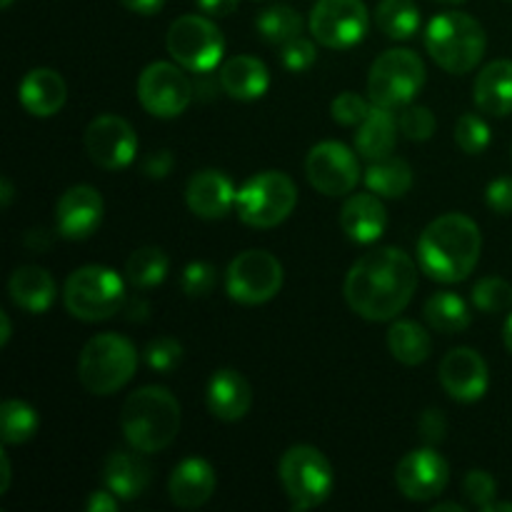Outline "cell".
<instances>
[{
	"label": "cell",
	"instance_id": "cell-1",
	"mask_svg": "<svg viewBox=\"0 0 512 512\" xmlns=\"http://www.w3.org/2000/svg\"><path fill=\"white\" fill-rule=\"evenodd\" d=\"M418 288V265L405 250L378 248L365 253L345 278L350 310L370 323H385L403 313Z\"/></svg>",
	"mask_w": 512,
	"mask_h": 512
},
{
	"label": "cell",
	"instance_id": "cell-2",
	"mask_svg": "<svg viewBox=\"0 0 512 512\" xmlns=\"http://www.w3.org/2000/svg\"><path fill=\"white\" fill-rule=\"evenodd\" d=\"M483 235L473 218L448 213L435 218L418 240L420 270L438 283H460L475 270Z\"/></svg>",
	"mask_w": 512,
	"mask_h": 512
},
{
	"label": "cell",
	"instance_id": "cell-3",
	"mask_svg": "<svg viewBox=\"0 0 512 512\" xmlns=\"http://www.w3.org/2000/svg\"><path fill=\"white\" fill-rule=\"evenodd\" d=\"M183 413L180 403L168 388L145 385L125 398L120 410V430L125 440L138 453H158L165 450L180 433Z\"/></svg>",
	"mask_w": 512,
	"mask_h": 512
},
{
	"label": "cell",
	"instance_id": "cell-4",
	"mask_svg": "<svg viewBox=\"0 0 512 512\" xmlns=\"http://www.w3.org/2000/svg\"><path fill=\"white\" fill-rule=\"evenodd\" d=\"M485 45L488 40H485L483 25L458 10L435 15L425 28V48L430 58L453 75L478 68L485 55Z\"/></svg>",
	"mask_w": 512,
	"mask_h": 512
},
{
	"label": "cell",
	"instance_id": "cell-5",
	"mask_svg": "<svg viewBox=\"0 0 512 512\" xmlns=\"http://www.w3.org/2000/svg\"><path fill=\"white\" fill-rule=\"evenodd\" d=\"M138 350L118 333H100L80 350L78 380L88 393L113 395L133 380Z\"/></svg>",
	"mask_w": 512,
	"mask_h": 512
},
{
	"label": "cell",
	"instance_id": "cell-6",
	"mask_svg": "<svg viewBox=\"0 0 512 512\" xmlns=\"http://www.w3.org/2000/svg\"><path fill=\"white\" fill-rule=\"evenodd\" d=\"M63 303L73 318L100 323L120 313L125 303V280L105 265H83L63 285Z\"/></svg>",
	"mask_w": 512,
	"mask_h": 512
},
{
	"label": "cell",
	"instance_id": "cell-7",
	"mask_svg": "<svg viewBox=\"0 0 512 512\" xmlns=\"http://www.w3.org/2000/svg\"><path fill=\"white\" fill-rule=\"evenodd\" d=\"M278 478L295 512L318 508L335 488L333 465L313 445H293L285 450L278 465Z\"/></svg>",
	"mask_w": 512,
	"mask_h": 512
},
{
	"label": "cell",
	"instance_id": "cell-8",
	"mask_svg": "<svg viewBox=\"0 0 512 512\" xmlns=\"http://www.w3.org/2000/svg\"><path fill=\"white\" fill-rule=\"evenodd\" d=\"M298 205V188L280 170H263L245 180L235 198V213L248 228L268 230L288 220Z\"/></svg>",
	"mask_w": 512,
	"mask_h": 512
},
{
	"label": "cell",
	"instance_id": "cell-9",
	"mask_svg": "<svg viewBox=\"0 0 512 512\" xmlns=\"http://www.w3.org/2000/svg\"><path fill=\"white\" fill-rule=\"evenodd\" d=\"M425 85V63L408 48H393L375 58L368 75V95L373 105L398 110L413 103Z\"/></svg>",
	"mask_w": 512,
	"mask_h": 512
},
{
	"label": "cell",
	"instance_id": "cell-10",
	"mask_svg": "<svg viewBox=\"0 0 512 512\" xmlns=\"http://www.w3.org/2000/svg\"><path fill=\"white\" fill-rule=\"evenodd\" d=\"M168 53L190 73H210L220 65L225 53V38L218 25L205 15H180L170 23L165 35Z\"/></svg>",
	"mask_w": 512,
	"mask_h": 512
},
{
	"label": "cell",
	"instance_id": "cell-11",
	"mask_svg": "<svg viewBox=\"0 0 512 512\" xmlns=\"http://www.w3.org/2000/svg\"><path fill=\"white\" fill-rule=\"evenodd\" d=\"M283 288V265L268 250H245L225 270V290L240 305H263Z\"/></svg>",
	"mask_w": 512,
	"mask_h": 512
},
{
	"label": "cell",
	"instance_id": "cell-12",
	"mask_svg": "<svg viewBox=\"0 0 512 512\" xmlns=\"http://www.w3.org/2000/svg\"><path fill=\"white\" fill-rule=\"evenodd\" d=\"M183 65L150 63L138 78V100L153 118H178L195 98V85L183 73Z\"/></svg>",
	"mask_w": 512,
	"mask_h": 512
},
{
	"label": "cell",
	"instance_id": "cell-13",
	"mask_svg": "<svg viewBox=\"0 0 512 512\" xmlns=\"http://www.w3.org/2000/svg\"><path fill=\"white\" fill-rule=\"evenodd\" d=\"M310 33L330 50H350L368 35L370 15L363 0H318L310 10Z\"/></svg>",
	"mask_w": 512,
	"mask_h": 512
},
{
	"label": "cell",
	"instance_id": "cell-14",
	"mask_svg": "<svg viewBox=\"0 0 512 512\" xmlns=\"http://www.w3.org/2000/svg\"><path fill=\"white\" fill-rule=\"evenodd\" d=\"M305 175L318 193L330 198L353 193L360 180L358 153L338 140H323L310 148L305 158Z\"/></svg>",
	"mask_w": 512,
	"mask_h": 512
},
{
	"label": "cell",
	"instance_id": "cell-15",
	"mask_svg": "<svg viewBox=\"0 0 512 512\" xmlns=\"http://www.w3.org/2000/svg\"><path fill=\"white\" fill-rule=\"evenodd\" d=\"M85 150L90 160L103 170L128 168L138 155V135L133 125L120 115H98L85 128Z\"/></svg>",
	"mask_w": 512,
	"mask_h": 512
},
{
	"label": "cell",
	"instance_id": "cell-16",
	"mask_svg": "<svg viewBox=\"0 0 512 512\" xmlns=\"http://www.w3.org/2000/svg\"><path fill=\"white\" fill-rule=\"evenodd\" d=\"M448 480V460L433 445L410 450L395 468V485L413 503H428V500L438 498L448 488Z\"/></svg>",
	"mask_w": 512,
	"mask_h": 512
},
{
	"label": "cell",
	"instance_id": "cell-17",
	"mask_svg": "<svg viewBox=\"0 0 512 512\" xmlns=\"http://www.w3.org/2000/svg\"><path fill=\"white\" fill-rule=\"evenodd\" d=\"M440 385L458 403H475L488 393V363L473 348H455L440 360Z\"/></svg>",
	"mask_w": 512,
	"mask_h": 512
},
{
	"label": "cell",
	"instance_id": "cell-18",
	"mask_svg": "<svg viewBox=\"0 0 512 512\" xmlns=\"http://www.w3.org/2000/svg\"><path fill=\"white\" fill-rule=\"evenodd\" d=\"M103 198L93 185H73L55 205V233L65 240H85L103 223Z\"/></svg>",
	"mask_w": 512,
	"mask_h": 512
},
{
	"label": "cell",
	"instance_id": "cell-19",
	"mask_svg": "<svg viewBox=\"0 0 512 512\" xmlns=\"http://www.w3.org/2000/svg\"><path fill=\"white\" fill-rule=\"evenodd\" d=\"M235 190L233 180L223 170H198L185 185V203L190 213L203 220H220L235 208Z\"/></svg>",
	"mask_w": 512,
	"mask_h": 512
},
{
	"label": "cell",
	"instance_id": "cell-20",
	"mask_svg": "<svg viewBox=\"0 0 512 512\" xmlns=\"http://www.w3.org/2000/svg\"><path fill=\"white\" fill-rule=\"evenodd\" d=\"M205 405L213 418L223 420V423H235L248 415L250 405H253V388L238 370H215L205 388Z\"/></svg>",
	"mask_w": 512,
	"mask_h": 512
},
{
	"label": "cell",
	"instance_id": "cell-21",
	"mask_svg": "<svg viewBox=\"0 0 512 512\" xmlns=\"http://www.w3.org/2000/svg\"><path fill=\"white\" fill-rule=\"evenodd\" d=\"M218 488V478L208 460L188 458L175 465L173 475L168 480V493L173 505L183 510H195L208 503Z\"/></svg>",
	"mask_w": 512,
	"mask_h": 512
},
{
	"label": "cell",
	"instance_id": "cell-22",
	"mask_svg": "<svg viewBox=\"0 0 512 512\" xmlns=\"http://www.w3.org/2000/svg\"><path fill=\"white\" fill-rule=\"evenodd\" d=\"M385 225H388V213L375 193L350 195L340 210V228L353 243L370 245L383 238Z\"/></svg>",
	"mask_w": 512,
	"mask_h": 512
},
{
	"label": "cell",
	"instance_id": "cell-23",
	"mask_svg": "<svg viewBox=\"0 0 512 512\" xmlns=\"http://www.w3.org/2000/svg\"><path fill=\"white\" fill-rule=\"evenodd\" d=\"M65 98H68V88L58 70L33 68L20 80L18 100L35 118H50V115L60 113Z\"/></svg>",
	"mask_w": 512,
	"mask_h": 512
},
{
	"label": "cell",
	"instance_id": "cell-24",
	"mask_svg": "<svg viewBox=\"0 0 512 512\" xmlns=\"http://www.w3.org/2000/svg\"><path fill=\"white\" fill-rule=\"evenodd\" d=\"M150 465L138 455V450L125 453V450H115L105 458L103 463V483L115 498L120 500H135L148 490Z\"/></svg>",
	"mask_w": 512,
	"mask_h": 512
},
{
	"label": "cell",
	"instance_id": "cell-25",
	"mask_svg": "<svg viewBox=\"0 0 512 512\" xmlns=\"http://www.w3.org/2000/svg\"><path fill=\"white\" fill-rule=\"evenodd\" d=\"M8 293L20 310L33 315L48 313L58 298L53 275L40 265H23L15 270L8 280Z\"/></svg>",
	"mask_w": 512,
	"mask_h": 512
},
{
	"label": "cell",
	"instance_id": "cell-26",
	"mask_svg": "<svg viewBox=\"0 0 512 512\" xmlns=\"http://www.w3.org/2000/svg\"><path fill=\"white\" fill-rule=\"evenodd\" d=\"M220 88L233 100H258L268 93L270 73L253 55H235L220 68Z\"/></svg>",
	"mask_w": 512,
	"mask_h": 512
},
{
	"label": "cell",
	"instance_id": "cell-27",
	"mask_svg": "<svg viewBox=\"0 0 512 512\" xmlns=\"http://www.w3.org/2000/svg\"><path fill=\"white\" fill-rule=\"evenodd\" d=\"M400 123L393 115V110L383 105H373L368 118L358 125L355 133V153L365 160H380L393 155L395 143H398Z\"/></svg>",
	"mask_w": 512,
	"mask_h": 512
},
{
	"label": "cell",
	"instance_id": "cell-28",
	"mask_svg": "<svg viewBox=\"0 0 512 512\" xmlns=\"http://www.w3.org/2000/svg\"><path fill=\"white\" fill-rule=\"evenodd\" d=\"M473 100L483 113H512V60H493L478 73L473 85Z\"/></svg>",
	"mask_w": 512,
	"mask_h": 512
},
{
	"label": "cell",
	"instance_id": "cell-29",
	"mask_svg": "<svg viewBox=\"0 0 512 512\" xmlns=\"http://www.w3.org/2000/svg\"><path fill=\"white\" fill-rule=\"evenodd\" d=\"M388 350L403 365H420L433 353V340L428 330L415 320H395L388 330Z\"/></svg>",
	"mask_w": 512,
	"mask_h": 512
},
{
	"label": "cell",
	"instance_id": "cell-30",
	"mask_svg": "<svg viewBox=\"0 0 512 512\" xmlns=\"http://www.w3.org/2000/svg\"><path fill=\"white\" fill-rule=\"evenodd\" d=\"M365 185L380 198H403L413 188V168L395 155L373 160L365 170Z\"/></svg>",
	"mask_w": 512,
	"mask_h": 512
},
{
	"label": "cell",
	"instance_id": "cell-31",
	"mask_svg": "<svg viewBox=\"0 0 512 512\" xmlns=\"http://www.w3.org/2000/svg\"><path fill=\"white\" fill-rule=\"evenodd\" d=\"M423 313L430 328L438 330V333L443 335L463 333V330H468L470 323H473L468 303H465L458 293H450V290L430 295Z\"/></svg>",
	"mask_w": 512,
	"mask_h": 512
},
{
	"label": "cell",
	"instance_id": "cell-32",
	"mask_svg": "<svg viewBox=\"0 0 512 512\" xmlns=\"http://www.w3.org/2000/svg\"><path fill=\"white\" fill-rule=\"evenodd\" d=\"M375 25L390 40H410L420 28V10L413 0H380Z\"/></svg>",
	"mask_w": 512,
	"mask_h": 512
},
{
	"label": "cell",
	"instance_id": "cell-33",
	"mask_svg": "<svg viewBox=\"0 0 512 512\" xmlns=\"http://www.w3.org/2000/svg\"><path fill=\"white\" fill-rule=\"evenodd\" d=\"M170 260L168 255L163 253L155 245H148V248H138L125 263V278L133 288L145 290L155 288V285L163 283L168 278Z\"/></svg>",
	"mask_w": 512,
	"mask_h": 512
},
{
	"label": "cell",
	"instance_id": "cell-34",
	"mask_svg": "<svg viewBox=\"0 0 512 512\" xmlns=\"http://www.w3.org/2000/svg\"><path fill=\"white\" fill-rule=\"evenodd\" d=\"M255 28H258V35L265 43L285 45L298 38V35H303V18L290 5H270L258 15Z\"/></svg>",
	"mask_w": 512,
	"mask_h": 512
},
{
	"label": "cell",
	"instance_id": "cell-35",
	"mask_svg": "<svg viewBox=\"0 0 512 512\" xmlns=\"http://www.w3.org/2000/svg\"><path fill=\"white\" fill-rule=\"evenodd\" d=\"M40 418L35 408H30L23 400H5L0 405V438L5 445H23L38 430Z\"/></svg>",
	"mask_w": 512,
	"mask_h": 512
},
{
	"label": "cell",
	"instance_id": "cell-36",
	"mask_svg": "<svg viewBox=\"0 0 512 512\" xmlns=\"http://www.w3.org/2000/svg\"><path fill=\"white\" fill-rule=\"evenodd\" d=\"M473 305L488 315L505 313L512 308V285L495 275L478 280L473 288Z\"/></svg>",
	"mask_w": 512,
	"mask_h": 512
},
{
	"label": "cell",
	"instance_id": "cell-37",
	"mask_svg": "<svg viewBox=\"0 0 512 512\" xmlns=\"http://www.w3.org/2000/svg\"><path fill=\"white\" fill-rule=\"evenodd\" d=\"M455 143L463 153L480 155L490 145V128L480 115L465 113L455 123Z\"/></svg>",
	"mask_w": 512,
	"mask_h": 512
},
{
	"label": "cell",
	"instance_id": "cell-38",
	"mask_svg": "<svg viewBox=\"0 0 512 512\" xmlns=\"http://www.w3.org/2000/svg\"><path fill=\"white\" fill-rule=\"evenodd\" d=\"M215 283H218V270L208 260H193L185 265L183 275H180V288L188 298H205L213 293Z\"/></svg>",
	"mask_w": 512,
	"mask_h": 512
},
{
	"label": "cell",
	"instance_id": "cell-39",
	"mask_svg": "<svg viewBox=\"0 0 512 512\" xmlns=\"http://www.w3.org/2000/svg\"><path fill=\"white\" fill-rule=\"evenodd\" d=\"M143 358L150 370L168 375L183 360V345L175 338H170V335H163V338H155L153 343H148V348L143 350Z\"/></svg>",
	"mask_w": 512,
	"mask_h": 512
},
{
	"label": "cell",
	"instance_id": "cell-40",
	"mask_svg": "<svg viewBox=\"0 0 512 512\" xmlns=\"http://www.w3.org/2000/svg\"><path fill=\"white\" fill-rule=\"evenodd\" d=\"M400 133L408 140H428L435 133V115L425 105H405V110L398 118Z\"/></svg>",
	"mask_w": 512,
	"mask_h": 512
},
{
	"label": "cell",
	"instance_id": "cell-41",
	"mask_svg": "<svg viewBox=\"0 0 512 512\" xmlns=\"http://www.w3.org/2000/svg\"><path fill=\"white\" fill-rule=\"evenodd\" d=\"M373 110V103H368V100L363 98V95L358 93H340L338 98L333 100V105H330V113H333V120L340 125H360L365 118H368V113Z\"/></svg>",
	"mask_w": 512,
	"mask_h": 512
},
{
	"label": "cell",
	"instance_id": "cell-42",
	"mask_svg": "<svg viewBox=\"0 0 512 512\" xmlns=\"http://www.w3.org/2000/svg\"><path fill=\"white\" fill-rule=\"evenodd\" d=\"M280 60H283L285 70H290V73H305V70L313 68L315 60H318V48H315L313 40L298 35V38H293L290 43L283 45Z\"/></svg>",
	"mask_w": 512,
	"mask_h": 512
},
{
	"label": "cell",
	"instance_id": "cell-43",
	"mask_svg": "<svg viewBox=\"0 0 512 512\" xmlns=\"http://www.w3.org/2000/svg\"><path fill=\"white\" fill-rule=\"evenodd\" d=\"M463 490L465 495H468L470 503L478 510H483L488 508L495 500V495H498V483H495V478L488 470H470L463 480Z\"/></svg>",
	"mask_w": 512,
	"mask_h": 512
},
{
	"label": "cell",
	"instance_id": "cell-44",
	"mask_svg": "<svg viewBox=\"0 0 512 512\" xmlns=\"http://www.w3.org/2000/svg\"><path fill=\"white\" fill-rule=\"evenodd\" d=\"M418 430L420 438L425 440L428 445H438L445 440V433H448V420H445L443 410H425L418 420Z\"/></svg>",
	"mask_w": 512,
	"mask_h": 512
},
{
	"label": "cell",
	"instance_id": "cell-45",
	"mask_svg": "<svg viewBox=\"0 0 512 512\" xmlns=\"http://www.w3.org/2000/svg\"><path fill=\"white\" fill-rule=\"evenodd\" d=\"M485 200H488L490 210H495L498 215H510L512 213V175L493 180L485 190Z\"/></svg>",
	"mask_w": 512,
	"mask_h": 512
},
{
	"label": "cell",
	"instance_id": "cell-46",
	"mask_svg": "<svg viewBox=\"0 0 512 512\" xmlns=\"http://www.w3.org/2000/svg\"><path fill=\"white\" fill-rule=\"evenodd\" d=\"M173 165H175L173 153L163 148V150H153V153L145 155L143 163H140V170H143L145 178L163 180L173 173Z\"/></svg>",
	"mask_w": 512,
	"mask_h": 512
},
{
	"label": "cell",
	"instance_id": "cell-47",
	"mask_svg": "<svg viewBox=\"0 0 512 512\" xmlns=\"http://www.w3.org/2000/svg\"><path fill=\"white\" fill-rule=\"evenodd\" d=\"M198 8L203 10L210 18H225V15L235 13L240 5V0H195Z\"/></svg>",
	"mask_w": 512,
	"mask_h": 512
},
{
	"label": "cell",
	"instance_id": "cell-48",
	"mask_svg": "<svg viewBox=\"0 0 512 512\" xmlns=\"http://www.w3.org/2000/svg\"><path fill=\"white\" fill-rule=\"evenodd\" d=\"M118 500L110 490H95L88 498V512H113L118 508Z\"/></svg>",
	"mask_w": 512,
	"mask_h": 512
},
{
	"label": "cell",
	"instance_id": "cell-49",
	"mask_svg": "<svg viewBox=\"0 0 512 512\" xmlns=\"http://www.w3.org/2000/svg\"><path fill=\"white\" fill-rule=\"evenodd\" d=\"M120 5L130 10V13H138V15H155L163 10L165 0H120Z\"/></svg>",
	"mask_w": 512,
	"mask_h": 512
},
{
	"label": "cell",
	"instance_id": "cell-50",
	"mask_svg": "<svg viewBox=\"0 0 512 512\" xmlns=\"http://www.w3.org/2000/svg\"><path fill=\"white\" fill-rule=\"evenodd\" d=\"M50 243H53V238H50V230H30V233L25 235V245L33 250L50 248Z\"/></svg>",
	"mask_w": 512,
	"mask_h": 512
},
{
	"label": "cell",
	"instance_id": "cell-51",
	"mask_svg": "<svg viewBox=\"0 0 512 512\" xmlns=\"http://www.w3.org/2000/svg\"><path fill=\"white\" fill-rule=\"evenodd\" d=\"M13 198H15V188L13 183H10V178H0V205H3V208H10Z\"/></svg>",
	"mask_w": 512,
	"mask_h": 512
},
{
	"label": "cell",
	"instance_id": "cell-52",
	"mask_svg": "<svg viewBox=\"0 0 512 512\" xmlns=\"http://www.w3.org/2000/svg\"><path fill=\"white\" fill-rule=\"evenodd\" d=\"M0 465H3V483H0V495L3 493H8V488H10V460H8V455H0Z\"/></svg>",
	"mask_w": 512,
	"mask_h": 512
},
{
	"label": "cell",
	"instance_id": "cell-53",
	"mask_svg": "<svg viewBox=\"0 0 512 512\" xmlns=\"http://www.w3.org/2000/svg\"><path fill=\"white\" fill-rule=\"evenodd\" d=\"M10 318H8V313H3V310H0V345H8V340H10Z\"/></svg>",
	"mask_w": 512,
	"mask_h": 512
},
{
	"label": "cell",
	"instance_id": "cell-54",
	"mask_svg": "<svg viewBox=\"0 0 512 512\" xmlns=\"http://www.w3.org/2000/svg\"><path fill=\"white\" fill-rule=\"evenodd\" d=\"M503 340H505V348H508V350H510V355H512V313L508 315V320H505Z\"/></svg>",
	"mask_w": 512,
	"mask_h": 512
},
{
	"label": "cell",
	"instance_id": "cell-55",
	"mask_svg": "<svg viewBox=\"0 0 512 512\" xmlns=\"http://www.w3.org/2000/svg\"><path fill=\"white\" fill-rule=\"evenodd\" d=\"M433 512H465V508L458 503H440V505H435Z\"/></svg>",
	"mask_w": 512,
	"mask_h": 512
},
{
	"label": "cell",
	"instance_id": "cell-56",
	"mask_svg": "<svg viewBox=\"0 0 512 512\" xmlns=\"http://www.w3.org/2000/svg\"><path fill=\"white\" fill-rule=\"evenodd\" d=\"M483 512H512V503H490L488 508H483Z\"/></svg>",
	"mask_w": 512,
	"mask_h": 512
},
{
	"label": "cell",
	"instance_id": "cell-57",
	"mask_svg": "<svg viewBox=\"0 0 512 512\" xmlns=\"http://www.w3.org/2000/svg\"><path fill=\"white\" fill-rule=\"evenodd\" d=\"M0 5H3V8H8V5H13V0H0Z\"/></svg>",
	"mask_w": 512,
	"mask_h": 512
},
{
	"label": "cell",
	"instance_id": "cell-58",
	"mask_svg": "<svg viewBox=\"0 0 512 512\" xmlns=\"http://www.w3.org/2000/svg\"><path fill=\"white\" fill-rule=\"evenodd\" d=\"M438 3H463V0H438Z\"/></svg>",
	"mask_w": 512,
	"mask_h": 512
}]
</instances>
